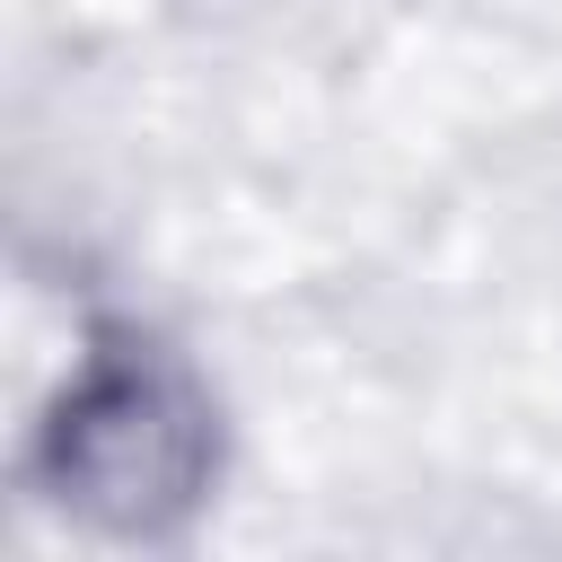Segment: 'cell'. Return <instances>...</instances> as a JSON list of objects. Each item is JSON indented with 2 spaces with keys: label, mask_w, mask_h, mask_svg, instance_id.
<instances>
[]
</instances>
